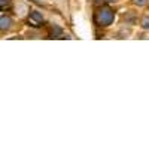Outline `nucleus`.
I'll return each mask as SVG.
<instances>
[{
	"label": "nucleus",
	"mask_w": 149,
	"mask_h": 149,
	"mask_svg": "<svg viewBox=\"0 0 149 149\" xmlns=\"http://www.w3.org/2000/svg\"><path fill=\"white\" fill-rule=\"evenodd\" d=\"M97 18H98V22H100V26L107 27V26H110V24L113 22V19H115V14H113V10H112L110 8H102L100 10H98Z\"/></svg>",
	"instance_id": "obj_1"
},
{
	"label": "nucleus",
	"mask_w": 149,
	"mask_h": 149,
	"mask_svg": "<svg viewBox=\"0 0 149 149\" xmlns=\"http://www.w3.org/2000/svg\"><path fill=\"white\" fill-rule=\"evenodd\" d=\"M29 19L31 21L33 26H40V24H43V21H45L42 12H39V10H31L30 15H29Z\"/></svg>",
	"instance_id": "obj_2"
},
{
	"label": "nucleus",
	"mask_w": 149,
	"mask_h": 149,
	"mask_svg": "<svg viewBox=\"0 0 149 149\" xmlns=\"http://www.w3.org/2000/svg\"><path fill=\"white\" fill-rule=\"evenodd\" d=\"M10 27H12V18L2 15V18H0V29H2V31H8Z\"/></svg>",
	"instance_id": "obj_3"
},
{
	"label": "nucleus",
	"mask_w": 149,
	"mask_h": 149,
	"mask_svg": "<svg viewBox=\"0 0 149 149\" xmlns=\"http://www.w3.org/2000/svg\"><path fill=\"white\" fill-rule=\"evenodd\" d=\"M140 27L143 30H149V17H143L140 21Z\"/></svg>",
	"instance_id": "obj_4"
},
{
	"label": "nucleus",
	"mask_w": 149,
	"mask_h": 149,
	"mask_svg": "<svg viewBox=\"0 0 149 149\" xmlns=\"http://www.w3.org/2000/svg\"><path fill=\"white\" fill-rule=\"evenodd\" d=\"M148 2H149V0H133V3L136 5V6H146L148 5Z\"/></svg>",
	"instance_id": "obj_5"
},
{
	"label": "nucleus",
	"mask_w": 149,
	"mask_h": 149,
	"mask_svg": "<svg viewBox=\"0 0 149 149\" xmlns=\"http://www.w3.org/2000/svg\"><path fill=\"white\" fill-rule=\"evenodd\" d=\"M8 5H9V2H8V0H2V8L5 9V6L8 8Z\"/></svg>",
	"instance_id": "obj_6"
},
{
	"label": "nucleus",
	"mask_w": 149,
	"mask_h": 149,
	"mask_svg": "<svg viewBox=\"0 0 149 149\" xmlns=\"http://www.w3.org/2000/svg\"><path fill=\"white\" fill-rule=\"evenodd\" d=\"M103 2H104V0H94V3H95V5H102Z\"/></svg>",
	"instance_id": "obj_7"
},
{
	"label": "nucleus",
	"mask_w": 149,
	"mask_h": 149,
	"mask_svg": "<svg viewBox=\"0 0 149 149\" xmlns=\"http://www.w3.org/2000/svg\"><path fill=\"white\" fill-rule=\"evenodd\" d=\"M106 2H109V3H116L118 0H106Z\"/></svg>",
	"instance_id": "obj_8"
}]
</instances>
